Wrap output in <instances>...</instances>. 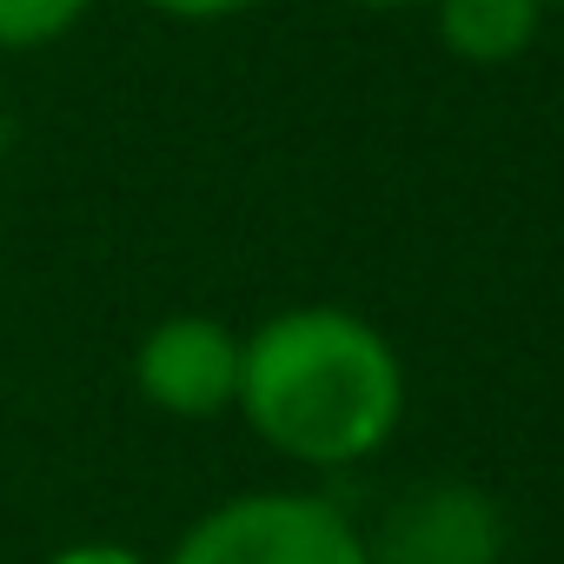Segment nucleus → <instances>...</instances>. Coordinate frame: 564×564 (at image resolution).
<instances>
[{
    "label": "nucleus",
    "mask_w": 564,
    "mask_h": 564,
    "mask_svg": "<svg viewBox=\"0 0 564 564\" xmlns=\"http://www.w3.org/2000/svg\"><path fill=\"white\" fill-rule=\"evenodd\" d=\"M232 405L279 458L339 471L399 432L405 366L372 319L346 306H286L246 333Z\"/></svg>",
    "instance_id": "f257e3e1"
},
{
    "label": "nucleus",
    "mask_w": 564,
    "mask_h": 564,
    "mask_svg": "<svg viewBox=\"0 0 564 564\" xmlns=\"http://www.w3.org/2000/svg\"><path fill=\"white\" fill-rule=\"evenodd\" d=\"M166 564H372V551L333 498L239 491L193 518Z\"/></svg>",
    "instance_id": "f03ea898"
},
{
    "label": "nucleus",
    "mask_w": 564,
    "mask_h": 564,
    "mask_svg": "<svg viewBox=\"0 0 564 564\" xmlns=\"http://www.w3.org/2000/svg\"><path fill=\"white\" fill-rule=\"evenodd\" d=\"M239 333L213 313H173L133 346V386L166 419H219L239 399Z\"/></svg>",
    "instance_id": "7ed1b4c3"
},
{
    "label": "nucleus",
    "mask_w": 564,
    "mask_h": 564,
    "mask_svg": "<svg viewBox=\"0 0 564 564\" xmlns=\"http://www.w3.org/2000/svg\"><path fill=\"white\" fill-rule=\"evenodd\" d=\"M366 551H372V564H498L505 518H498L491 491L445 478V485L399 498L386 511L379 538H366Z\"/></svg>",
    "instance_id": "20e7f679"
},
{
    "label": "nucleus",
    "mask_w": 564,
    "mask_h": 564,
    "mask_svg": "<svg viewBox=\"0 0 564 564\" xmlns=\"http://www.w3.org/2000/svg\"><path fill=\"white\" fill-rule=\"evenodd\" d=\"M438 8V41L465 67H505L538 41L544 0H432Z\"/></svg>",
    "instance_id": "39448f33"
},
{
    "label": "nucleus",
    "mask_w": 564,
    "mask_h": 564,
    "mask_svg": "<svg viewBox=\"0 0 564 564\" xmlns=\"http://www.w3.org/2000/svg\"><path fill=\"white\" fill-rule=\"evenodd\" d=\"M94 0H0V54H41L87 21Z\"/></svg>",
    "instance_id": "423d86ee"
},
{
    "label": "nucleus",
    "mask_w": 564,
    "mask_h": 564,
    "mask_svg": "<svg viewBox=\"0 0 564 564\" xmlns=\"http://www.w3.org/2000/svg\"><path fill=\"white\" fill-rule=\"evenodd\" d=\"M147 14H166V21H232L246 8H259V0H140Z\"/></svg>",
    "instance_id": "0eeeda50"
},
{
    "label": "nucleus",
    "mask_w": 564,
    "mask_h": 564,
    "mask_svg": "<svg viewBox=\"0 0 564 564\" xmlns=\"http://www.w3.org/2000/svg\"><path fill=\"white\" fill-rule=\"evenodd\" d=\"M47 564H147L133 544H113V538H87V544H67V551H54Z\"/></svg>",
    "instance_id": "6e6552de"
},
{
    "label": "nucleus",
    "mask_w": 564,
    "mask_h": 564,
    "mask_svg": "<svg viewBox=\"0 0 564 564\" xmlns=\"http://www.w3.org/2000/svg\"><path fill=\"white\" fill-rule=\"evenodd\" d=\"M352 8H425V0H352Z\"/></svg>",
    "instance_id": "1a4fd4ad"
}]
</instances>
